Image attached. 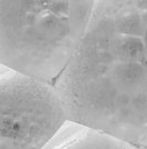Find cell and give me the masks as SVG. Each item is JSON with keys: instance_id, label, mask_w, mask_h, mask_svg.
Returning <instances> with one entry per match:
<instances>
[{"instance_id": "cell-1", "label": "cell", "mask_w": 147, "mask_h": 149, "mask_svg": "<svg viewBox=\"0 0 147 149\" xmlns=\"http://www.w3.org/2000/svg\"><path fill=\"white\" fill-rule=\"evenodd\" d=\"M53 84L70 121L147 149V0H94Z\"/></svg>"}, {"instance_id": "cell-2", "label": "cell", "mask_w": 147, "mask_h": 149, "mask_svg": "<svg viewBox=\"0 0 147 149\" xmlns=\"http://www.w3.org/2000/svg\"><path fill=\"white\" fill-rule=\"evenodd\" d=\"M94 0H0V63L54 81L80 44Z\"/></svg>"}, {"instance_id": "cell-3", "label": "cell", "mask_w": 147, "mask_h": 149, "mask_svg": "<svg viewBox=\"0 0 147 149\" xmlns=\"http://www.w3.org/2000/svg\"><path fill=\"white\" fill-rule=\"evenodd\" d=\"M67 121L53 81L0 63V149H42Z\"/></svg>"}, {"instance_id": "cell-4", "label": "cell", "mask_w": 147, "mask_h": 149, "mask_svg": "<svg viewBox=\"0 0 147 149\" xmlns=\"http://www.w3.org/2000/svg\"><path fill=\"white\" fill-rule=\"evenodd\" d=\"M42 149H139L118 138L74 121H67Z\"/></svg>"}]
</instances>
